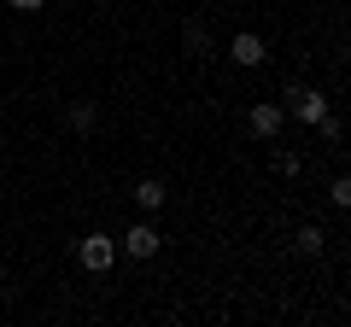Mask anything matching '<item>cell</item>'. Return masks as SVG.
<instances>
[{
  "mask_svg": "<svg viewBox=\"0 0 351 327\" xmlns=\"http://www.w3.org/2000/svg\"><path fill=\"white\" fill-rule=\"evenodd\" d=\"M71 129H82V135H88V129H94V105H71Z\"/></svg>",
  "mask_w": 351,
  "mask_h": 327,
  "instance_id": "11",
  "label": "cell"
},
{
  "mask_svg": "<svg viewBox=\"0 0 351 327\" xmlns=\"http://www.w3.org/2000/svg\"><path fill=\"white\" fill-rule=\"evenodd\" d=\"M0 275H6V269H0Z\"/></svg>",
  "mask_w": 351,
  "mask_h": 327,
  "instance_id": "14",
  "label": "cell"
},
{
  "mask_svg": "<svg viewBox=\"0 0 351 327\" xmlns=\"http://www.w3.org/2000/svg\"><path fill=\"white\" fill-rule=\"evenodd\" d=\"M158 246H164V234L152 222H129V234L117 239V252H129V257H158Z\"/></svg>",
  "mask_w": 351,
  "mask_h": 327,
  "instance_id": "4",
  "label": "cell"
},
{
  "mask_svg": "<svg viewBox=\"0 0 351 327\" xmlns=\"http://www.w3.org/2000/svg\"><path fill=\"white\" fill-rule=\"evenodd\" d=\"M328 199L346 211V205H351V181H346V176H334V181H328Z\"/></svg>",
  "mask_w": 351,
  "mask_h": 327,
  "instance_id": "10",
  "label": "cell"
},
{
  "mask_svg": "<svg viewBox=\"0 0 351 327\" xmlns=\"http://www.w3.org/2000/svg\"><path fill=\"white\" fill-rule=\"evenodd\" d=\"M228 59H234L240 70H258V64L269 59V47H263V36H258V29H240V36L228 41Z\"/></svg>",
  "mask_w": 351,
  "mask_h": 327,
  "instance_id": "5",
  "label": "cell"
},
{
  "mask_svg": "<svg viewBox=\"0 0 351 327\" xmlns=\"http://www.w3.org/2000/svg\"><path fill=\"white\" fill-rule=\"evenodd\" d=\"M281 123H287V105H276V100H258V105L246 112V129H252L258 140H276Z\"/></svg>",
  "mask_w": 351,
  "mask_h": 327,
  "instance_id": "1",
  "label": "cell"
},
{
  "mask_svg": "<svg viewBox=\"0 0 351 327\" xmlns=\"http://www.w3.org/2000/svg\"><path fill=\"white\" fill-rule=\"evenodd\" d=\"M6 6H12V12H41L47 0H6Z\"/></svg>",
  "mask_w": 351,
  "mask_h": 327,
  "instance_id": "13",
  "label": "cell"
},
{
  "mask_svg": "<svg viewBox=\"0 0 351 327\" xmlns=\"http://www.w3.org/2000/svg\"><path fill=\"white\" fill-rule=\"evenodd\" d=\"M316 129H322V140H328V146H339V140H346V123H339L334 112H328V117H322V123H316Z\"/></svg>",
  "mask_w": 351,
  "mask_h": 327,
  "instance_id": "9",
  "label": "cell"
},
{
  "mask_svg": "<svg viewBox=\"0 0 351 327\" xmlns=\"http://www.w3.org/2000/svg\"><path fill=\"white\" fill-rule=\"evenodd\" d=\"M182 47H188L193 59H211V29H205V24H188V29H182Z\"/></svg>",
  "mask_w": 351,
  "mask_h": 327,
  "instance_id": "7",
  "label": "cell"
},
{
  "mask_svg": "<svg viewBox=\"0 0 351 327\" xmlns=\"http://www.w3.org/2000/svg\"><path fill=\"white\" fill-rule=\"evenodd\" d=\"M129 199H135L141 211H164V205H170V187H164L158 176H141V181H135V193H129Z\"/></svg>",
  "mask_w": 351,
  "mask_h": 327,
  "instance_id": "6",
  "label": "cell"
},
{
  "mask_svg": "<svg viewBox=\"0 0 351 327\" xmlns=\"http://www.w3.org/2000/svg\"><path fill=\"white\" fill-rule=\"evenodd\" d=\"M287 100H293V117H299L304 129H316L328 117V94L322 88H287Z\"/></svg>",
  "mask_w": 351,
  "mask_h": 327,
  "instance_id": "2",
  "label": "cell"
},
{
  "mask_svg": "<svg viewBox=\"0 0 351 327\" xmlns=\"http://www.w3.org/2000/svg\"><path fill=\"white\" fill-rule=\"evenodd\" d=\"M112 263H117V239L112 234H88L82 239V269L88 275H106Z\"/></svg>",
  "mask_w": 351,
  "mask_h": 327,
  "instance_id": "3",
  "label": "cell"
},
{
  "mask_svg": "<svg viewBox=\"0 0 351 327\" xmlns=\"http://www.w3.org/2000/svg\"><path fill=\"white\" fill-rule=\"evenodd\" d=\"M276 170H281V176H299L304 164H299V152H276Z\"/></svg>",
  "mask_w": 351,
  "mask_h": 327,
  "instance_id": "12",
  "label": "cell"
},
{
  "mask_svg": "<svg viewBox=\"0 0 351 327\" xmlns=\"http://www.w3.org/2000/svg\"><path fill=\"white\" fill-rule=\"evenodd\" d=\"M322 246H328V234H322L316 222H304V228H299V252H304V257H322Z\"/></svg>",
  "mask_w": 351,
  "mask_h": 327,
  "instance_id": "8",
  "label": "cell"
}]
</instances>
